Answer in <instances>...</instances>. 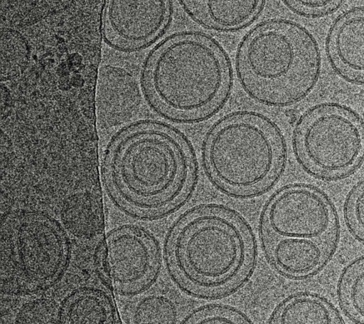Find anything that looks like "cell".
<instances>
[{
    "mask_svg": "<svg viewBox=\"0 0 364 324\" xmlns=\"http://www.w3.org/2000/svg\"><path fill=\"white\" fill-rule=\"evenodd\" d=\"M343 217L349 233L364 245V179L356 183L346 195Z\"/></svg>",
    "mask_w": 364,
    "mask_h": 324,
    "instance_id": "cell-18",
    "label": "cell"
},
{
    "mask_svg": "<svg viewBox=\"0 0 364 324\" xmlns=\"http://www.w3.org/2000/svg\"><path fill=\"white\" fill-rule=\"evenodd\" d=\"M293 13L306 18H320L336 12L342 1H284Z\"/></svg>",
    "mask_w": 364,
    "mask_h": 324,
    "instance_id": "cell-19",
    "label": "cell"
},
{
    "mask_svg": "<svg viewBox=\"0 0 364 324\" xmlns=\"http://www.w3.org/2000/svg\"><path fill=\"white\" fill-rule=\"evenodd\" d=\"M164 253L169 275L183 292L217 298L233 293L251 276L257 245L242 216L223 205L205 204L178 219Z\"/></svg>",
    "mask_w": 364,
    "mask_h": 324,
    "instance_id": "cell-2",
    "label": "cell"
},
{
    "mask_svg": "<svg viewBox=\"0 0 364 324\" xmlns=\"http://www.w3.org/2000/svg\"><path fill=\"white\" fill-rule=\"evenodd\" d=\"M269 323H345L340 312L317 293L299 292L284 299L273 310Z\"/></svg>",
    "mask_w": 364,
    "mask_h": 324,
    "instance_id": "cell-14",
    "label": "cell"
},
{
    "mask_svg": "<svg viewBox=\"0 0 364 324\" xmlns=\"http://www.w3.org/2000/svg\"><path fill=\"white\" fill-rule=\"evenodd\" d=\"M182 323H252V320L235 307L223 304H208L190 312Z\"/></svg>",
    "mask_w": 364,
    "mask_h": 324,
    "instance_id": "cell-17",
    "label": "cell"
},
{
    "mask_svg": "<svg viewBox=\"0 0 364 324\" xmlns=\"http://www.w3.org/2000/svg\"><path fill=\"white\" fill-rule=\"evenodd\" d=\"M101 265L102 273L114 292L136 295L156 280L161 267L160 247L144 229L122 226L106 236Z\"/></svg>",
    "mask_w": 364,
    "mask_h": 324,
    "instance_id": "cell-9",
    "label": "cell"
},
{
    "mask_svg": "<svg viewBox=\"0 0 364 324\" xmlns=\"http://www.w3.org/2000/svg\"><path fill=\"white\" fill-rule=\"evenodd\" d=\"M196 160L178 130L145 122L124 131L111 146L103 174L114 202L139 218L170 213L188 197L196 178Z\"/></svg>",
    "mask_w": 364,
    "mask_h": 324,
    "instance_id": "cell-1",
    "label": "cell"
},
{
    "mask_svg": "<svg viewBox=\"0 0 364 324\" xmlns=\"http://www.w3.org/2000/svg\"><path fill=\"white\" fill-rule=\"evenodd\" d=\"M326 51L338 75L364 85V6L346 10L335 19L327 33Z\"/></svg>",
    "mask_w": 364,
    "mask_h": 324,
    "instance_id": "cell-11",
    "label": "cell"
},
{
    "mask_svg": "<svg viewBox=\"0 0 364 324\" xmlns=\"http://www.w3.org/2000/svg\"><path fill=\"white\" fill-rule=\"evenodd\" d=\"M321 57L314 36L284 19L264 21L242 40L235 66L239 82L255 100L286 107L304 100L315 87Z\"/></svg>",
    "mask_w": 364,
    "mask_h": 324,
    "instance_id": "cell-4",
    "label": "cell"
},
{
    "mask_svg": "<svg viewBox=\"0 0 364 324\" xmlns=\"http://www.w3.org/2000/svg\"><path fill=\"white\" fill-rule=\"evenodd\" d=\"M261 236L265 254L337 245L338 219L330 199L318 188L289 184L266 204Z\"/></svg>",
    "mask_w": 364,
    "mask_h": 324,
    "instance_id": "cell-8",
    "label": "cell"
},
{
    "mask_svg": "<svg viewBox=\"0 0 364 324\" xmlns=\"http://www.w3.org/2000/svg\"><path fill=\"white\" fill-rule=\"evenodd\" d=\"M293 147L309 174L323 180L343 179L364 160V121L347 105H316L296 122Z\"/></svg>",
    "mask_w": 364,
    "mask_h": 324,
    "instance_id": "cell-7",
    "label": "cell"
},
{
    "mask_svg": "<svg viewBox=\"0 0 364 324\" xmlns=\"http://www.w3.org/2000/svg\"><path fill=\"white\" fill-rule=\"evenodd\" d=\"M336 294L344 315L353 323H364V254L341 270Z\"/></svg>",
    "mask_w": 364,
    "mask_h": 324,
    "instance_id": "cell-15",
    "label": "cell"
},
{
    "mask_svg": "<svg viewBox=\"0 0 364 324\" xmlns=\"http://www.w3.org/2000/svg\"><path fill=\"white\" fill-rule=\"evenodd\" d=\"M184 11L208 29L232 31L250 24L262 10L264 1L183 0Z\"/></svg>",
    "mask_w": 364,
    "mask_h": 324,
    "instance_id": "cell-12",
    "label": "cell"
},
{
    "mask_svg": "<svg viewBox=\"0 0 364 324\" xmlns=\"http://www.w3.org/2000/svg\"><path fill=\"white\" fill-rule=\"evenodd\" d=\"M287 157L284 137L269 117L255 111L230 113L210 130L203 162L212 183L227 194L251 197L279 177Z\"/></svg>",
    "mask_w": 364,
    "mask_h": 324,
    "instance_id": "cell-5",
    "label": "cell"
},
{
    "mask_svg": "<svg viewBox=\"0 0 364 324\" xmlns=\"http://www.w3.org/2000/svg\"><path fill=\"white\" fill-rule=\"evenodd\" d=\"M133 321L135 323H175L178 321L177 308L164 296H149L137 304Z\"/></svg>",
    "mask_w": 364,
    "mask_h": 324,
    "instance_id": "cell-16",
    "label": "cell"
},
{
    "mask_svg": "<svg viewBox=\"0 0 364 324\" xmlns=\"http://www.w3.org/2000/svg\"><path fill=\"white\" fill-rule=\"evenodd\" d=\"M171 13L169 1H109L105 10V31L120 47L139 48L164 31Z\"/></svg>",
    "mask_w": 364,
    "mask_h": 324,
    "instance_id": "cell-10",
    "label": "cell"
},
{
    "mask_svg": "<svg viewBox=\"0 0 364 324\" xmlns=\"http://www.w3.org/2000/svg\"><path fill=\"white\" fill-rule=\"evenodd\" d=\"M57 318L60 323H121L112 296L102 288L91 286L76 288L65 297Z\"/></svg>",
    "mask_w": 364,
    "mask_h": 324,
    "instance_id": "cell-13",
    "label": "cell"
},
{
    "mask_svg": "<svg viewBox=\"0 0 364 324\" xmlns=\"http://www.w3.org/2000/svg\"><path fill=\"white\" fill-rule=\"evenodd\" d=\"M232 73L223 47L208 35L193 31L174 33L152 53L145 88L155 108L171 120H200L226 98Z\"/></svg>",
    "mask_w": 364,
    "mask_h": 324,
    "instance_id": "cell-3",
    "label": "cell"
},
{
    "mask_svg": "<svg viewBox=\"0 0 364 324\" xmlns=\"http://www.w3.org/2000/svg\"><path fill=\"white\" fill-rule=\"evenodd\" d=\"M70 244L60 224L38 211H14L2 219L1 279L8 293L32 294L55 285L67 269Z\"/></svg>",
    "mask_w": 364,
    "mask_h": 324,
    "instance_id": "cell-6",
    "label": "cell"
}]
</instances>
